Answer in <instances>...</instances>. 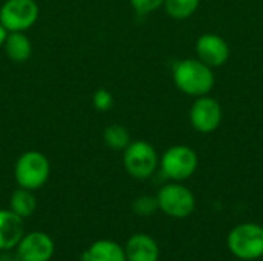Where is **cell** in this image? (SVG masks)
<instances>
[{
	"label": "cell",
	"instance_id": "8",
	"mask_svg": "<svg viewBox=\"0 0 263 261\" xmlns=\"http://www.w3.org/2000/svg\"><path fill=\"white\" fill-rule=\"evenodd\" d=\"M191 125L196 131L208 134L216 131L222 122V108L216 98L202 95L191 106L190 112Z\"/></svg>",
	"mask_w": 263,
	"mask_h": 261
},
{
	"label": "cell",
	"instance_id": "22",
	"mask_svg": "<svg viewBox=\"0 0 263 261\" xmlns=\"http://www.w3.org/2000/svg\"><path fill=\"white\" fill-rule=\"evenodd\" d=\"M6 35H8V31L0 25V48H3V43L6 40Z\"/></svg>",
	"mask_w": 263,
	"mask_h": 261
},
{
	"label": "cell",
	"instance_id": "11",
	"mask_svg": "<svg viewBox=\"0 0 263 261\" xmlns=\"http://www.w3.org/2000/svg\"><path fill=\"white\" fill-rule=\"evenodd\" d=\"M25 235L23 218L9 211H0V251H11Z\"/></svg>",
	"mask_w": 263,
	"mask_h": 261
},
{
	"label": "cell",
	"instance_id": "15",
	"mask_svg": "<svg viewBox=\"0 0 263 261\" xmlns=\"http://www.w3.org/2000/svg\"><path fill=\"white\" fill-rule=\"evenodd\" d=\"M9 209L22 218L31 217L37 209V200L32 191L25 189V188L15 189L9 200Z\"/></svg>",
	"mask_w": 263,
	"mask_h": 261
},
{
	"label": "cell",
	"instance_id": "10",
	"mask_svg": "<svg viewBox=\"0 0 263 261\" xmlns=\"http://www.w3.org/2000/svg\"><path fill=\"white\" fill-rule=\"evenodd\" d=\"M199 60L210 68H219L227 63L230 57L228 43L216 34H205L196 43Z\"/></svg>",
	"mask_w": 263,
	"mask_h": 261
},
{
	"label": "cell",
	"instance_id": "14",
	"mask_svg": "<svg viewBox=\"0 0 263 261\" xmlns=\"http://www.w3.org/2000/svg\"><path fill=\"white\" fill-rule=\"evenodd\" d=\"M3 48L8 58L15 63L26 62L32 54V43L25 32H8Z\"/></svg>",
	"mask_w": 263,
	"mask_h": 261
},
{
	"label": "cell",
	"instance_id": "3",
	"mask_svg": "<svg viewBox=\"0 0 263 261\" xmlns=\"http://www.w3.org/2000/svg\"><path fill=\"white\" fill-rule=\"evenodd\" d=\"M228 249L240 260L253 261L263 257V228L256 223H243L231 229Z\"/></svg>",
	"mask_w": 263,
	"mask_h": 261
},
{
	"label": "cell",
	"instance_id": "18",
	"mask_svg": "<svg viewBox=\"0 0 263 261\" xmlns=\"http://www.w3.org/2000/svg\"><path fill=\"white\" fill-rule=\"evenodd\" d=\"M157 209H159L157 197L140 195L133 202V211H134V214H137L140 217H149V215L156 214Z\"/></svg>",
	"mask_w": 263,
	"mask_h": 261
},
{
	"label": "cell",
	"instance_id": "1",
	"mask_svg": "<svg viewBox=\"0 0 263 261\" xmlns=\"http://www.w3.org/2000/svg\"><path fill=\"white\" fill-rule=\"evenodd\" d=\"M176 86L193 97L206 95L214 86V74L210 66L202 63L200 60L186 58L177 62L173 71Z\"/></svg>",
	"mask_w": 263,
	"mask_h": 261
},
{
	"label": "cell",
	"instance_id": "4",
	"mask_svg": "<svg viewBox=\"0 0 263 261\" xmlns=\"http://www.w3.org/2000/svg\"><path fill=\"white\" fill-rule=\"evenodd\" d=\"M123 166L131 177L137 180H146L156 172L159 166V157L153 145L148 142H131L123 151Z\"/></svg>",
	"mask_w": 263,
	"mask_h": 261
},
{
	"label": "cell",
	"instance_id": "20",
	"mask_svg": "<svg viewBox=\"0 0 263 261\" xmlns=\"http://www.w3.org/2000/svg\"><path fill=\"white\" fill-rule=\"evenodd\" d=\"M133 9L140 14V15H146L153 11H156L157 8H160L165 0H129Z\"/></svg>",
	"mask_w": 263,
	"mask_h": 261
},
{
	"label": "cell",
	"instance_id": "19",
	"mask_svg": "<svg viewBox=\"0 0 263 261\" xmlns=\"http://www.w3.org/2000/svg\"><path fill=\"white\" fill-rule=\"evenodd\" d=\"M114 105V98H112V94L105 89V88H99L94 95H92V106L96 111L99 112H106L108 109H111Z\"/></svg>",
	"mask_w": 263,
	"mask_h": 261
},
{
	"label": "cell",
	"instance_id": "2",
	"mask_svg": "<svg viewBox=\"0 0 263 261\" xmlns=\"http://www.w3.org/2000/svg\"><path fill=\"white\" fill-rule=\"evenodd\" d=\"M51 165L45 154L39 151H26L23 152L14 168L15 182L20 188L35 191L40 189L49 178Z\"/></svg>",
	"mask_w": 263,
	"mask_h": 261
},
{
	"label": "cell",
	"instance_id": "9",
	"mask_svg": "<svg viewBox=\"0 0 263 261\" xmlns=\"http://www.w3.org/2000/svg\"><path fill=\"white\" fill-rule=\"evenodd\" d=\"M54 254V242L43 232H31L23 235L17 245L20 261H49Z\"/></svg>",
	"mask_w": 263,
	"mask_h": 261
},
{
	"label": "cell",
	"instance_id": "6",
	"mask_svg": "<svg viewBox=\"0 0 263 261\" xmlns=\"http://www.w3.org/2000/svg\"><path fill=\"white\" fill-rule=\"evenodd\" d=\"M159 209L173 218H186L196 208L194 194L183 185L170 183L160 188L157 194Z\"/></svg>",
	"mask_w": 263,
	"mask_h": 261
},
{
	"label": "cell",
	"instance_id": "5",
	"mask_svg": "<svg viewBox=\"0 0 263 261\" xmlns=\"http://www.w3.org/2000/svg\"><path fill=\"white\" fill-rule=\"evenodd\" d=\"M39 18L35 0H6L0 8V25L8 32H25Z\"/></svg>",
	"mask_w": 263,
	"mask_h": 261
},
{
	"label": "cell",
	"instance_id": "7",
	"mask_svg": "<svg viewBox=\"0 0 263 261\" xmlns=\"http://www.w3.org/2000/svg\"><path fill=\"white\" fill-rule=\"evenodd\" d=\"M160 168L166 178L174 182L186 180L197 169V154L190 146H173L162 155Z\"/></svg>",
	"mask_w": 263,
	"mask_h": 261
},
{
	"label": "cell",
	"instance_id": "17",
	"mask_svg": "<svg viewBox=\"0 0 263 261\" xmlns=\"http://www.w3.org/2000/svg\"><path fill=\"white\" fill-rule=\"evenodd\" d=\"M200 0H165V9L166 12L177 20H183L191 17L196 9L199 8Z\"/></svg>",
	"mask_w": 263,
	"mask_h": 261
},
{
	"label": "cell",
	"instance_id": "21",
	"mask_svg": "<svg viewBox=\"0 0 263 261\" xmlns=\"http://www.w3.org/2000/svg\"><path fill=\"white\" fill-rule=\"evenodd\" d=\"M0 261H20V260H18L17 252L12 255L9 251H5V254H2V255H0Z\"/></svg>",
	"mask_w": 263,
	"mask_h": 261
},
{
	"label": "cell",
	"instance_id": "12",
	"mask_svg": "<svg viewBox=\"0 0 263 261\" xmlns=\"http://www.w3.org/2000/svg\"><path fill=\"white\" fill-rule=\"evenodd\" d=\"M126 261H159V245L146 234L133 235L125 246Z\"/></svg>",
	"mask_w": 263,
	"mask_h": 261
},
{
	"label": "cell",
	"instance_id": "13",
	"mask_svg": "<svg viewBox=\"0 0 263 261\" xmlns=\"http://www.w3.org/2000/svg\"><path fill=\"white\" fill-rule=\"evenodd\" d=\"M85 261H126L125 249L111 240H100L91 245L83 255Z\"/></svg>",
	"mask_w": 263,
	"mask_h": 261
},
{
	"label": "cell",
	"instance_id": "16",
	"mask_svg": "<svg viewBox=\"0 0 263 261\" xmlns=\"http://www.w3.org/2000/svg\"><path fill=\"white\" fill-rule=\"evenodd\" d=\"M103 142L112 151H125L131 143L129 131L122 125H109L103 131Z\"/></svg>",
	"mask_w": 263,
	"mask_h": 261
}]
</instances>
